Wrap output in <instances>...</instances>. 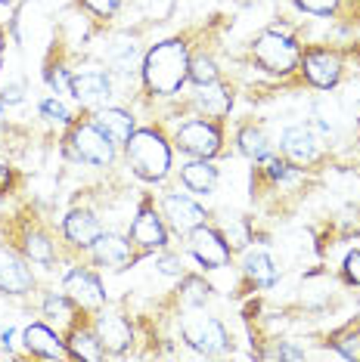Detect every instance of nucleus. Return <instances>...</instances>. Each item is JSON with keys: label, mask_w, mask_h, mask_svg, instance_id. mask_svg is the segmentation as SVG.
Segmentation results:
<instances>
[{"label": "nucleus", "mask_w": 360, "mask_h": 362, "mask_svg": "<svg viewBox=\"0 0 360 362\" xmlns=\"http://www.w3.org/2000/svg\"><path fill=\"white\" fill-rule=\"evenodd\" d=\"M143 75L152 93H177L180 84L190 78V56H186L184 40H165V44L152 47L146 53L143 62Z\"/></svg>", "instance_id": "f257e3e1"}, {"label": "nucleus", "mask_w": 360, "mask_h": 362, "mask_svg": "<svg viewBox=\"0 0 360 362\" xmlns=\"http://www.w3.org/2000/svg\"><path fill=\"white\" fill-rule=\"evenodd\" d=\"M128 161L137 177L155 183V180H165V174H168L171 149L155 130H137V134L128 139Z\"/></svg>", "instance_id": "f03ea898"}, {"label": "nucleus", "mask_w": 360, "mask_h": 362, "mask_svg": "<svg viewBox=\"0 0 360 362\" xmlns=\"http://www.w3.org/2000/svg\"><path fill=\"white\" fill-rule=\"evenodd\" d=\"M180 332H184V341L199 353H218L227 347L224 325L215 316H206V313H186L180 319Z\"/></svg>", "instance_id": "7ed1b4c3"}, {"label": "nucleus", "mask_w": 360, "mask_h": 362, "mask_svg": "<svg viewBox=\"0 0 360 362\" xmlns=\"http://www.w3.org/2000/svg\"><path fill=\"white\" fill-rule=\"evenodd\" d=\"M255 59L261 62V69L274 71V75H286V71L296 69L298 62V50L289 37L276 35V31H267L255 40Z\"/></svg>", "instance_id": "20e7f679"}, {"label": "nucleus", "mask_w": 360, "mask_h": 362, "mask_svg": "<svg viewBox=\"0 0 360 362\" xmlns=\"http://www.w3.org/2000/svg\"><path fill=\"white\" fill-rule=\"evenodd\" d=\"M72 152H75V158L96 164V168L112 161V143L106 139V134L96 124H81L72 134Z\"/></svg>", "instance_id": "39448f33"}, {"label": "nucleus", "mask_w": 360, "mask_h": 362, "mask_svg": "<svg viewBox=\"0 0 360 362\" xmlns=\"http://www.w3.org/2000/svg\"><path fill=\"white\" fill-rule=\"evenodd\" d=\"M177 146L186 155H196V158H211L220 149V134L215 124H206V121H190L177 130Z\"/></svg>", "instance_id": "423d86ee"}, {"label": "nucleus", "mask_w": 360, "mask_h": 362, "mask_svg": "<svg viewBox=\"0 0 360 362\" xmlns=\"http://www.w3.org/2000/svg\"><path fill=\"white\" fill-rule=\"evenodd\" d=\"M190 251H193V257L208 269H220V267H227V260H230L227 242L215 233V229H206V226H196L190 233Z\"/></svg>", "instance_id": "0eeeda50"}, {"label": "nucleus", "mask_w": 360, "mask_h": 362, "mask_svg": "<svg viewBox=\"0 0 360 362\" xmlns=\"http://www.w3.org/2000/svg\"><path fill=\"white\" fill-rule=\"evenodd\" d=\"M62 291H65V298H69L72 303H78L81 310H100L103 307V298H106L100 279L84 273V269H75V273L65 276Z\"/></svg>", "instance_id": "6e6552de"}, {"label": "nucleus", "mask_w": 360, "mask_h": 362, "mask_svg": "<svg viewBox=\"0 0 360 362\" xmlns=\"http://www.w3.org/2000/svg\"><path fill=\"white\" fill-rule=\"evenodd\" d=\"M69 90L81 105H100V103L109 100L112 81L106 78L103 71H81V75L69 78Z\"/></svg>", "instance_id": "1a4fd4ad"}, {"label": "nucleus", "mask_w": 360, "mask_h": 362, "mask_svg": "<svg viewBox=\"0 0 360 362\" xmlns=\"http://www.w3.org/2000/svg\"><path fill=\"white\" fill-rule=\"evenodd\" d=\"M165 217L177 233H193L196 226H202L206 211H202L193 199H186V195H168L165 199Z\"/></svg>", "instance_id": "9d476101"}, {"label": "nucleus", "mask_w": 360, "mask_h": 362, "mask_svg": "<svg viewBox=\"0 0 360 362\" xmlns=\"http://www.w3.org/2000/svg\"><path fill=\"white\" fill-rule=\"evenodd\" d=\"M317 143H320V139H317L314 127H308V124L286 127V134H283V149H286L289 158H296V161H314L317 152H320Z\"/></svg>", "instance_id": "9b49d317"}, {"label": "nucleus", "mask_w": 360, "mask_h": 362, "mask_svg": "<svg viewBox=\"0 0 360 362\" xmlns=\"http://www.w3.org/2000/svg\"><path fill=\"white\" fill-rule=\"evenodd\" d=\"M96 341L109 353H125L130 347V325L116 313H106L96 319Z\"/></svg>", "instance_id": "f8f14e48"}, {"label": "nucleus", "mask_w": 360, "mask_h": 362, "mask_svg": "<svg viewBox=\"0 0 360 362\" xmlns=\"http://www.w3.org/2000/svg\"><path fill=\"white\" fill-rule=\"evenodd\" d=\"M31 288V273L16 254L0 248V291L6 294H22Z\"/></svg>", "instance_id": "ddd939ff"}, {"label": "nucleus", "mask_w": 360, "mask_h": 362, "mask_svg": "<svg viewBox=\"0 0 360 362\" xmlns=\"http://www.w3.org/2000/svg\"><path fill=\"white\" fill-rule=\"evenodd\" d=\"M305 75H308L310 84L330 90V87H335V81H339V75H342L339 59L330 56V53H308L305 56Z\"/></svg>", "instance_id": "4468645a"}, {"label": "nucleus", "mask_w": 360, "mask_h": 362, "mask_svg": "<svg viewBox=\"0 0 360 362\" xmlns=\"http://www.w3.org/2000/svg\"><path fill=\"white\" fill-rule=\"evenodd\" d=\"M94 124L103 130L106 139H109L112 146L128 143V139L134 136V118H130L128 112H121V109H106V112H100L94 118Z\"/></svg>", "instance_id": "2eb2a0df"}, {"label": "nucleus", "mask_w": 360, "mask_h": 362, "mask_svg": "<svg viewBox=\"0 0 360 362\" xmlns=\"http://www.w3.org/2000/svg\"><path fill=\"white\" fill-rule=\"evenodd\" d=\"M65 235H69L72 245H81V248H94V242L100 238V223H96L94 214L87 211H72L65 217Z\"/></svg>", "instance_id": "dca6fc26"}, {"label": "nucleus", "mask_w": 360, "mask_h": 362, "mask_svg": "<svg viewBox=\"0 0 360 362\" xmlns=\"http://www.w3.org/2000/svg\"><path fill=\"white\" fill-rule=\"evenodd\" d=\"M130 235H134V242H140L143 248H162L165 245V226H162V220L155 217V211L143 208L137 214L134 226H130Z\"/></svg>", "instance_id": "f3484780"}, {"label": "nucleus", "mask_w": 360, "mask_h": 362, "mask_svg": "<svg viewBox=\"0 0 360 362\" xmlns=\"http://www.w3.org/2000/svg\"><path fill=\"white\" fill-rule=\"evenodd\" d=\"M94 254H96V260H100V263H106V267L121 269L130 260V245L121 235H112V233L103 235L100 233V238L94 242Z\"/></svg>", "instance_id": "a211bd4d"}, {"label": "nucleus", "mask_w": 360, "mask_h": 362, "mask_svg": "<svg viewBox=\"0 0 360 362\" xmlns=\"http://www.w3.org/2000/svg\"><path fill=\"white\" fill-rule=\"evenodd\" d=\"M26 347L31 353H38V356H47V359L65 356V347L60 344V337H56L47 325H28L26 328Z\"/></svg>", "instance_id": "6ab92c4d"}, {"label": "nucleus", "mask_w": 360, "mask_h": 362, "mask_svg": "<svg viewBox=\"0 0 360 362\" xmlns=\"http://www.w3.org/2000/svg\"><path fill=\"white\" fill-rule=\"evenodd\" d=\"M180 180H184V186L193 189V192L208 195L211 189H215V183H218V170L208 164V158H199V161L184 164V170H180Z\"/></svg>", "instance_id": "aec40b11"}, {"label": "nucleus", "mask_w": 360, "mask_h": 362, "mask_svg": "<svg viewBox=\"0 0 360 362\" xmlns=\"http://www.w3.org/2000/svg\"><path fill=\"white\" fill-rule=\"evenodd\" d=\"M245 273L249 279H255V285H274L276 282V267L270 260L267 251H249L245 254Z\"/></svg>", "instance_id": "412c9836"}, {"label": "nucleus", "mask_w": 360, "mask_h": 362, "mask_svg": "<svg viewBox=\"0 0 360 362\" xmlns=\"http://www.w3.org/2000/svg\"><path fill=\"white\" fill-rule=\"evenodd\" d=\"M196 103H199V109L206 115H224L227 109H230V93L220 90L218 84H206V87H199Z\"/></svg>", "instance_id": "4be33fe9"}, {"label": "nucleus", "mask_w": 360, "mask_h": 362, "mask_svg": "<svg viewBox=\"0 0 360 362\" xmlns=\"http://www.w3.org/2000/svg\"><path fill=\"white\" fill-rule=\"evenodd\" d=\"M240 149H242L245 158H252V161H264L267 155H270V143H267V136L261 134V130L245 127L242 134H240Z\"/></svg>", "instance_id": "5701e85b"}, {"label": "nucleus", "mask_w": 360, "mask_h": 362, "mask_svg": "<svg viewBox=\"0 0 360 362\" xmlns=\"http://www.w3.org/2000/svg\"><path fill=\"white\" fill-rule=\"evenodd\" d=\"M69 353L78 359H87V362H96L103 356V344L96 341V337H90L87 332H75V337H72L69 344Z\"/></svg>", "instance_id": "b1692460"}, {"label": "nucleus", "mask_w": 360, "mask_h": 362, "mask_svg": "<svg viewBox=\"0 0 360 362\" xmlns=\"http://www.w3.org/2000/svg\"><path fill=\"white\" fill-rule=\"evenodd\" d=\"M109 62L116 71H121V75L137 71V65H140V50H137V44H118L116 50L109 53Z\"/></svg>", "instance_id": "393cba45"}, {"label": "nucleus", "mask_w": 360, "mask_h": 362, "mask_svg": "<svg viewBox=\"0 0 360 362\" xmlns=\"http://www.w3.org/2000/svg\"><path fill=\"white\" fill-rule=\"evenodd\" d=\"M190 78H193L199 87L215 84V81H218V69H215V62H211L208 56H196V59H190Z\"/></svg>", "instance_id": "a878e982"}, {"label": "nucleus", "mask_w": 360, "mask_h": 362, "mask_svg": "<svg viewBox=\"0 0 360 362\" xmlns=\"http://www.w3.org/2000/svg\"><path fill=\"white\" fill-rule=\"evenodd\" d=\"M26 254L31 260H38V263H53V245L47 242L44 235H28Z\"/></svg>", "instance_id": "bb28decb"}, {"label": "nucleus", "mask_w": 360, "mask_h": 362, "mask_svg": "<svg viewBox=\"0 0 360 362\" xmlns=\"http://www.w3.org/2000/svg\"><path fill=\"white\" fill-rule=\"evenodd\" d=\"M184 288H186V303H206V298H208V291L211 288L202 282V279H196V276H190V279H184Z\"/></svg>", "instance_id": "cd10ccee"}, {"label": "nucleus", "mask_w": 360, "mask_h": 362, "mask_svg": "<svg viewBox=\"0 0 360 362\" xmlns=\"http://www.w3.org/2000/svg\"><path fill=\"white\" fill-rule=\"evenodd\" d=\"M40 112H44L50 121H62V124L72 118L69 109H65V105H62L60 100H47V103H40Z\"/></svg>", "instance_id": "c85d7f7f"}, {"label": "nucleus", "mask_w": 360, "mask_h": 362, "mask_svg": "<svg viewBox=\"0 0 360 362\" xmlns=\"http://www.w3.org/2000/svg\"><path fill=\"white\" fill-rule=\"evenodd\" d=\"M298 6L301 10H308V13L326 16V13H332L335 6H339V0H298Z\"/></svg>", "instance_id": "c756f323"}, {"label": "nucleus", "mask_w": 360, "mask_h": 362, "mask_svg": "<svg viewBox=\"0 0 360 362\" xmlns=\"http://www.w3.org/2000/svg\"><path fill=\"white\" fill-rule=\"evenodd\" d=\"M65 300H69L65 294H50L47 303H44V310L50 313V316H56V313H60V316H69V303H65Z\"/></svg>", "instance_id": "7c9ffc66"}, {"label": "nucleus", "mask_w": 360, "mask_h": 362, "mask_svg": "<svg viewBox=\"0 0 360 362\" xmlns=\"http://www.w3.org/2000/svg\"><path fill=\"white\" fill-rule=\"evenodd\" d=\"M84 4L90 6V10H94L96 16H112L118 10V4L121 0H84Z\"/></svg>", "instance_id": "2f4dec72"}, {"label": "nucleus", "mask_w": 360, "mask_h": 362, "mask_svg": "<svg viewBox=\"0 0 360 362\" xmlns=\"http://www.w3.org/2000/svg\"><path fill=\"white\" fill-rule=\"evenodd\" d=\"M345 273H348L351 282H357V285H360V251L348 254V260H345Z\"/></svg>", "instance_id": "473e14b6"}, {"label": "nucleus", "mask_w": 360, "mask_h": 362, "mask_svg": "<svg viewBox=\"0 0 360 362\" xmlns=\"http://www.w3.org/2000/svg\"><path fill=\"white\" fill-rule=\"evenodd\" d=\"M267 161V174L270 180H283L286 174H289V164H283L280 158H264Z\"/></svg>", "instance_id": "72a5a7b5"}, {"label": "nucleus", "mask_w": 360, "mask_h": 362, "mask_svg": "<svg viewBox=\"0 0 360 362\" xmlns=\"http://www.w3.org/2000/svg\"><path fill=\"white\" fill-rule=\"evenodd\" d=\"M159 267H162V273H168V276H180V273H184V260H180V257H162Z\"/></svg>", "instance_id": "f704fd0d"}, {"label": "nucleus", "mask_w": 360, "mask_h": 362, "mask_svg": "<svg viewBox=\"0 0 360 362\" xmlns=\"http://www.w3.org/2000/svg\"><path fill=\"white\" fill-rule=\"evenodd\" d=\"M4 100H6V103H19V100H22V90H19V87L4 90Z\"/></svg>", "instance_id": "c9c22d12"}, {"label": "nucleus", "mask_w": 360, "mask_h": 362, "mask_svg": "<svg viewBox=\"0 0 360 362\" xmlns=\"http://www.w3.org/2000/svg\"><path fill=\"white\" fill-rule=\"evenodd\" d=\"M10 183V170H6V164H0V189H6Z\"/></svg>", "instance_id": "e433bc0d"}, {"label": "nucleus", "mask_w": 360, "mask_h": 362, "mask_svg": "<svg viewBox=\"0 0 360 362\" xmlns=\"http://www.w3.org/2000/svg\"><path fill=\"white\" fill-rule=\"evenodd\" d=\"M0 4H6V0H0Z\"/></svg>", "instance_id": "4c0bfd02"}]
</instances>
